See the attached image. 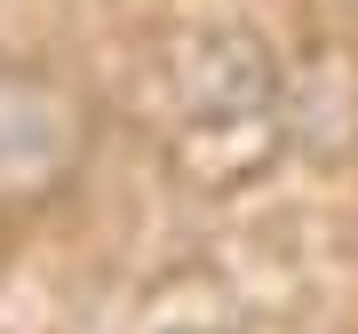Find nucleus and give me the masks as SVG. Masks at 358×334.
I'll return each instance as SVG.
<instances>
[{
  "mask_svg": "<svg viewBox=\"0 0 358 334\" xmlns=\"http://www.w3.org/2000/svg\"><path fill=\"white\" fill-rule=\"evenodd\" d=\"M80 167V112L32 72H0V199H48Z\"/></svg>",
  "mask_w": 358,
  "mask_h": 334,
  "instance_id": "obj_1",
  "label": "nucleus"
}]
</instances>
